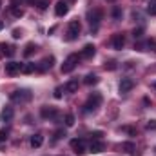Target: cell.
I'll return each mask as SVG.
<instances>
[{"mask_svg": "<svg viewBox=\"0 0 156 156\" xmlns=\"http://www.w3.org/2000/svg\"><path fill=\"white\" fill-rule=\"evenodd\" d=\"M102 104V96L98 94V93H93L91 96H89V100L85 102V105H83V113H91V111H96V107Z\"/></svg>", "mask_w": 156, "mask_h": 156, "instance_id": "cell-1", "label": "cell"}, {"mask_svg": "<svg viewBox=\"0 0 156 156\" xmlns=\"http://www.w3.org/2000/svg\"><path fill=\"white\" fill-rule=\"evenodd\" d=\"M80 29H82V26H80V22L78 20H71L69 22V26H67V33H66V38L69 40H76L78 35H80Z\"/></svg>", "mask_w": 156, "mask_h": 156, "instance_id": "cell-2", "label": "cell"}, {"mask_svg": "<svg viewBox=\"0 0 156 156\" xmlns=\"http://www.w3.org/2000/svg\"><path fill=\"white\" fill-rule=\"evenodd\" d=\"M102 18H104V11H102V9H91V11L87 13V20H89V24H91L93 29L98 27V24H100Z\"/></svg>", "mask_w": 156, "mask_h": 156, "instance_id": "cell-3", "label": "cell"}, {"mask_svg": "<svg viewBox=\"0 0 156 156\" xmlns=\"http://www.w3.org/2000/svg\"><path fill=\"white\" fill-rule=\"evenodd\" d=\"M31 93L27 91V89H16V91H13L11 94H9V98L13 100V102H27V100H31Z\"/></svg>", "mask_w": 156, "mask_h": 156, "instance_id": "cell-4", "label": "cell"}, {"mask_svg": "<svg viewBox=\"0 0 156 156\" xmlns=\"http://www.w3.org/2000/svg\"><path fill=\"white\" fill-rule=\"evenodd\" d=\"M76 64H78V55H69V56L64 60V64H62V73H64V75L71 73V71L76 67Z\"/></svg>", "mask_w": 156, "mask_h": 156, "instance_id": "cell-5", "label": "cell"}, {"mask_svg": "<svg viewBox=\"0 0 156 156\" xmlns=\"http://www.w3.org/2000/svg\"><path fill=\"white\" fill-rule=\"evenodd\" d=\"M40 115H42V118H45V120H55V118L58 116V109L53 107V105H44L40 109Z\"/></svg>", "mask_w": 156, "mask_h": 156, "instance_id": "cell-6", "label": "cell"}, {"mask_svg": "<svg viewBox=\"0 0 156 156\" xmlns=\"http://www.w3.org/2000/svg\"><path fill=\"white\" fill-rule=\"evenodd\" d=\"M71 147H73V151H75L76 154H80V156L87 153V147H85V142H83V140H78V138L71 140Z\"/></svg>", "mask_w": 156, "mask_h": 156, "instance_id": "cell-7", "label": "cell"}, {"mask_svg": "<svg viewBox=\"0 0 156 156\" xmlns=\"http://www.w3.org/2000/svg\"><path fill=\"white\" fill-rule=\"evenodd\" d=\"M22 71V64H18V62H9V64H5V73L9 75V76H15V75H18Z\"/></svg>", "mask_w": 156, "mask_h": 156, "instance_id": "cell-8", "label": "cell"}, {"mask_svg": "<svg viewBox=\"0 0 156 156\" xmlns=\"http://www.w3.org/2000/svg\"><path fill=\"white\" fill-rule=\"evenodd\" d=\"M89 151L94 153V154L104 153V151H105V144H104L102 140H91V144H89Z\"/></svg>", "mask_w": 156, "mask_h": 156, "instance_id": "cell-9", "label": "cell"}, {"mask_svg": "<svg viewBox=\"0 0 156 156\" xmlns=\"http://www.w3.org/2000/svg\"><path fill=\"white\" fill-rule=\"evenodd\" d=\"M67 13H69V5H67L66 2H62V0L56 2V5H55V15H56V16H66Z\"/></svg>", "mask_w": 156, "mask_h": 156, "instance_id": "cell-10", "label": "cell"}, {"mask_svg": "<svg viewBox=\"0 0 156 156\" xmlns=\"http://www.w3.org/2000/svg\"><path fill=\"white\" fill-rule=\"evenodd\" d=\"M134 87V82L131 80V78H122V82H120V93H129L131 89Z\"/></svg>", "mask_w": 156, "mask_h": 156, "instance_id": "cell-11", "label": "cell"}, {"mask_svg": "<svg viewBox=\"0 0 156 156\" xmlns=\"http://www.w3.org/2000/svg\"><path fill=\"white\" fill-rule=\"evenodd\" d=\"M0 116H2V122H11V120H13V116H15V111H13V107L5 105V107L2 109Z\"/></svg>", "mask_w": 156, "mask_h": 156, "instance_id": "cell-12", "label": "cell"}, {"mask_svg": "<svg viewBox=\"0 0 156 156\" xmlns=\"http://www.w3.org/2000/svg\"><path fill=\"white\" fill-rule=\"evenodd\" d=\"M123 45H125V37L120 35V33H116V35L113 37V47H115V49H123Z\"/></svg>", "mask_w": 156, "mask_h": 156, "instance_id": "cell-13", "label": "cell"}, {"mask_svg": "<svg viewBox=\"0 0 156 156\" xmlns=\"http://www.w3.org/2000/svg\"><path fill=\"white\" fill-rule=\"evenodd\" d=\"M94 53H96V49H94L93 44H87V45H83V49H82V56H83V58H93Z\"/></svg>", "mask_w": 156, "mask_h": 156, "instance_id": "cell-14", "label": "cell"}, {"mask_svg": "<svg viewBox=\"0 0 156 156\" xmlns=\"http://www.w3.org/2000/svg\"><path fill=\"white\" fill-rule=\"evenodd\" d=\"M53 62H55V58H53V56L44 58V60L40 62V66H37V67H38V71H47V69H51V67H53Z\"/></svg>", "mask_w": 156, "mask_h": 156, "instance_id": "cell-15", "label": "cell"}, {"mask_svg": "<svg viewBox=\"0 0 156 156\" xmlns=\"http://www.w3.org/2000/svg\"><path fill=\"white\" fill-rule=\"evenodd\" d=\"M78 87H80L78 80H69V82L64 85V89H66L67 93H78Z\"/></svg>", "mask_w": 156, "mask_h": 156, "instance_id": "cell-16", "label": "cell"}, {"mask_svg": "<svg viewBox=\"0 0 156 156\" xmlns=\"http://www.w3.org/2000/svg\"><path fill=\"white\" fill-rule=\"evenodd\" d=\"M29 144H31V147H33V149H38L40 145L44 144V136H42V134H33V136H31V140H29Z\"/></svg>", "mask_w": 156, "mask_h": 156, "instance_id": "cell-17", "label": "cell"}, {"mask_svg": "<svg viewBox=\"0 0 156 156\" xmlns=\"http://www.w3.org/2000/svg\"><path fill=\"white\" fill-rule=\"evenodd\" d=\"M38 67H37V64H22V71L20 73H24V75H31V73H35Z\"/></svg>", "mask_w": 156, "mask_h": 156, "instance_id": "cell-18", "label": "cell"}, {"mask_svg": "<svg viewBox=\"0 0 156 156\" xmlns=\"http://www.w3.org/2000/svg\"><path fill=\"white\" fill-rule=\"evenodd\" d=\"M64 123H66V127H73L75 125V115L73 113H67L64 116Z\"/></svg>", "mask_w": 156, "mask_h": 156, "instance_id": "cell-19", "label": "cell"}, {"mask_svg": "<svg viewBox=\"0 0 156 156\" xmlns=\"http://www.w3.org/2000/svg\"><path fill=\"white\" fill-rule=\"evenodd\" d=\"M83 82H85L87 85H94V83H98V76H96V75H87Z\"/></svg>", "mask_w": 156, "mask_h": 156, "instance_id": "cell-20", "label": "cell"}, {"mask_svg": "<svg viewBox=\"0 0 156 156\" xmlns=\"http://www.w3.org/2000/svg\"><path fill=\"white\" fill-rule=\"evenodd\" d=\"M11 13H13V16H16V18L24 16V9H20V7H16V5H13V7H11Z\"/></svg>", "mask_w": 156, "mask_h": 156, "instance_id": "cell-21", "label": "cell"}, {"mask_svg": "<svg viewBox=\"0 0 156 156\" xmlns=\"http://www.w3.org/2000/svg\"><path fill=\"white\" fill-rule=\"evenodd\" d=\"M35 49H37V45H35V44H27V45H26V51H24V56H31Z\"/></svg>", "mask_w": 156, "mask_h": 156, "instance_id": "cell-22", "label": "cell"}, {"mask_svg": "<svg viewBox=\"0 0 156 156\" xmlns=\"http://www.w3.org/2000/svg\"><path fill=\"white\" fill-rule=\"evenodd\" d=\"M122 149H123L125 153H133V151H134V144H131V142H123V144H122Z\"/></svg>", "mask_w": 156, "mask_h": 156, "instance_id": "cell-23", "label": "cell"}, {"mask_svg": "<svg viewBox=\"0 0 156 156\" xmlns=\"http://www.w3.org/2000/svg\"><path fill=\"white\" fill-rule=\"evenodd\" d=\"M147 13L149 15H156V0H151L147 4Z\"/></svg>", "mask_w": 156, "mask_h": 156, "instance_id": "cell-24", "label": "cell"}, {"mask_svg": "<svg viewBox=\"0 0 156 156\" xmlns=\"http://www.w3.org/2000/svg\"><path fill=\"white\" fill-rule=\"evenodd\" d=\"M62 136H66V131H64V129H58V131L53 134V144H55V142H58Z\"/></svg>", "mask_w": 156, "mask_h": 156, "instance_id": "cell-25", "label": "cell"}, {"mask_svg": "<svg viewBox=\"0 0 156 156\" xmlns=\"http://www.w3.org/2000/svg\"><path fill=\"white\" fill-rule=\"evenodd\" d=\"M37 5H38L40 11H44V9H47V5H49V0H38V2H37Z\"/></svg>", "mask_w": 156, "mask_h": 156, "instance_id": "cell-26", "label": "cell"}, {"mask_svg": "<svg viewBox=\"0 0 156 156\" xmlns=\"http://www.w3.org/2000/svg\"><path fill=\"white\" fill-rule=\"evenodd\" d=\"M4 53H5V56H13V55H15V47H13V45H5Z\"/></svg>", "mask_w": 156, "mask_h": 156, "instance_id": "cell-27", "label": "cell"}, {"mask_svg": "<svg viewBox=\"0 0 156 156\" xmlns=\"http://www.w3.org/2000/svg\"><path fill=\"white\" fill-rule=\"evenodd\" d=\"M142 33H144V29H142V27H138V29H134V31H133V37H134V38H140V37H142Z\"/></svg>", "mask_w": 156, "mask_h": 156, "instance_id": "cell-28", "label": "cell"}, {"mask_svg": "<svg viewBox=\"0 0 156 156\" xmlns=\"http://www.w3.org/2000/svg\"><path fill=\"white\" fill-rule=\"evenodd\" d=\"M147 129H149V131H156V120H149Z\"/></svg>", "mask_w": 156, "mask_h": 156, "instance_id": "cell-29", "label": "cell"}, {"mask_svg": "<svg viewBox=\"0 0 156 156\" xmlns=\"http://www.w3.org/2000/svg\"><path fill=\"white\" fill-rule=\"evenodd\" d=\"M91 138H93V140H100V138H102V133H100V131H96V133H93V134H91Z\"/></svg>", "mask_w": 156, "mask_h": 156, "instance_id": "cell-30", "label": "cell"}, {"mask_svg": "<svg viewBox=\"0 0 156 156\" xmlns=\"http://www.w3.org/2000/svg\"><path fill=\"white\" fill-rule=\"evenodd\" d=\"M105 69H111L113 71V69H116V64L115 62H109V64H105Z\"/></svg>", "mask_w": 156, "mask_h": 156, "instance_id": "cell-31", "label": "cell"}, {"mask_svg": "<svg viewBox=\"0 0 156 156\" xmlns=\"http://www.w3.org/2000/svg\"><path fill=\"white\" fill-rule=\"evenodd\" d=\"M55 98H62V89H60V87L55 89Z\"/></svg>", "mask_w": 156, "mask_h": 156, "instance_id": "cell-32", "label": "cell"}, {"mask_svg": "<svg viewBox=\"0 0 156 156\" xmlns=\"http://www.w3.org/2000/svg\"><path fill=\"white\" fill-rule=\"evenodd\" d=\"M113 16H115V18H120V16H122V11H120L118 7H115V11H113Z\"/></svg>", "mask_w": 156, "mask_h": 156, "instance_id": "cell-33", "label": "cell"}, {"mask_svg": "<svg viewBox=\"0 0 156 156\" xmlns=\"http://www.w3.org/2000/svg\"><path fill=\"white\" fill-rule=\"evenodd\" d=\"M5 138H7V133H5V131H0V144L5 142Z\"/></svg>", "mask_w": 156, "mask_h": 156, "instance_id": "cell-34", "label": "cell"}, {"mask_svg": "<svg viewBox=\"0 0 156 156\" xmlns=\"http://www.w3.org/2000/svg\"><path fill=\"white\" fill-rule=\"evenodd\" d=\"M22 35H20V31L18 29H13V38H20Z\"/></svg>", "mask_w": 156, "mask_h": 156, "instance_id": "cell-35", "label": "cell"}, {"mask_svg": "<svg viewBox=\"0 0 156 156\" xmlns=\"http://www.w3.org/2000/svg\"><path fill=\"white\" fill-rule=\"evenodd\" d=\"M122 129H123L125 133H129V134H134V133H136V131H134V129H131V127H122Z\"/></svg>", "mask_w": 156, "mask_h": 156, "instance_id": "cell-36", "label": "cell"}, {"mask_svg": "<svg viewBox=\"0 0 156 156\" xmlns=\"http://www.w3.org/2000/svg\"><path fill=\"white\" fill-rule=\"evenodd\" d=\"M4 49H5V44H0V58H2V56H5Z\"/></svg>", "mask_w": 156, "mask_h": 156, "instance_id": "cell-37", "label": "cell"}, {"mask_svg": "<svg viewBox=\"0 0 156 156\" xmlns=\"http://www.w3.org/2000/svg\"><path fill=\"white\" fill-rule=\"evenodd\" d=\"M2 29H4V22L0 20V31H2Z\"/></svg>", "mask_w": 156, "mask_h": 156, "instance_id": "cell-38", "label": "cell"}, {"mask_svg": "<svg viewBox=\"0 0 156 156\" xmlns=\"http://www.w3.org/2000/svg\"><path fill=\"white\" fill-rule=\"evenodd\" d=\"M0 7H2V0H0Z\"/></svg>", "mask_w": 156, "mask_h": 156, "instance_id": "cell-39", "label": "cell"}, {"mask_svg": "<svg viewBox=\"0 0 156 156\" xmlns=\"http://www.w3.org/2000/svg\"><path fill=\"white\" fill-rule=\"evenodd\" d=\"M154 87H156V83H154Z\"/></svg>", "mask_w": 156, "mask_h": 156, "instance_id": "cell-40", "label": "cell"}]
</instances>
